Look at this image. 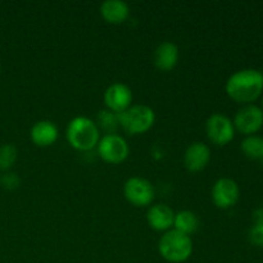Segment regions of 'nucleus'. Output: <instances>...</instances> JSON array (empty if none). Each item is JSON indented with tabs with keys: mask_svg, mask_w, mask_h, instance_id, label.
<instances>
[{
	"mask_svg": "<svg viewBox=\"0 0 263 263\" xmlns=\"http://www.w3.org/2000/svg\"><path fill=\"white\" fill-rule=\"evenodd\" d=\"M261 73H262V79H263V72H261Z\"/></svg>",
	"mask_w": 263,
	"mask_h": 263,
	"instance_id": "nucleus-24",
	"label": "nucleus"
},
{
	"mask_svg": "<svg viewBox=\"0 0 263 263\" xmlns=\"http://www.w3.org/2000/svg\"><path fill=\"white\" fill-rule=\"evenodd\" d=\"M180 51L176 44L171 41H164L159 44L153 54L154 66L163 72L172 71L179 63Z\"/></svg>",
	"mask_w": 263,
	"mask_h": 263,
	"instance_id": "nucleus-13",
	"label": "nucleus"
},
{
	"mask_svg": "<svg viewBox=\"0 0 263 263\" xmlns=\"http://www.w3.org/2000/svg\"><path fill=\"white\" fill-rule=\"evenodd\" d=\"M66 138L69 145L80 152H89L98 145L100 130L97 122L85 116L72 118L66 128Z\"/></svg>",
	"mask_w": 263,
	"mask_h": 263,
	"instance_id": "nucleus-2",
	"label": "nucleus"
},
{
	"mask_svg": "<svg viewBox=\"0 0 263 263\" xmlns=\"http://www.w3.org/2000/svg\"><path fill=\"white\" fill-rule=\"evenodd\" d=\"M98 127H102L105 134H116V130L120 127L118 123V116L110 112L109 109H103L98 113Z\"/></svg>",
	"mask_w": 263,
	"mask_h": 263,
	"instance_id": "nucleus-18",
	"label": "nucleus"
},
{
	"mask_svg": "<svg viewBox=\"0 0 263 263\" xmlns=\"http://www.w3.org/2000/svg\"><path fill=\"white\" fill-rule=\"evenodd\" d=\"M262 107H263V97H262ZM263 110V109H262Z\"/></svg>",
	"mask_w": 263,
	"mask_h": 263,
	"instance_id": "nucleus-23",
	"label": "nucleus"
},
{
	"mask_svg": "<svg viewBox=\"0 0 263 263\" xmlns=\"http://www.w3.org/2000/svg\"><path fill=\"white\" fill-rule=\"evenodd\" d=\"M212 202L220 210H229L238 203L240 189L238 182L229 177H221L212 186Z\"/></svg>",
	"mask_w": 263,
	"mask_h": 263,
	"instance_id": "nucleus-8",
	"label": "nucleus"
},
{
	"mask_svg": "<svg viewBox=\"0 0 263 263\" xmlns=\"http://www.w3.org/2000/svg\"><path fill=\"white\" fill-rule=\"evenodd\" d=\"M205 133L208 139L218 146L228 145L235 136L234 123L222 113H213L205 122Z\"/></svg>",
	"mask_w": 263,
	"mask_h": 263,
	"instance_id": "nucleus-7",
	"label": "nucleus"
},
{
	"mask_svg": "<svg viewBox=\"0 0 263 263\" xmlns=\"http://www.w3.org/2000/svg\"><path fill=\"white\" fill-rule=\"evenodd\" d=\"M158 252L167 262L182 263L193 254V240L186 234L171 229L159 239Z\"/></svg>",
	"mask_w": 263,
	"mask_h": 263,
	"instance_id": "nucleus-3",
	"label": "nucleus"
},
{
	"mask_svg": "<svg viewBox=\"0 0 263 263\" xmlns=\"http://www.w3.org/2000/svg\"><path fill=\"white\" fill-rule=\"evenodd\" d=\"M199 228V218L192 211H180L175 213L174 229L186 235H192Z\"/></svg>",
	"mask_w": 263,
	"mask_h": 263,
	"instance_id": "nucleus-16",
	"label": "nucleus"
},
{
	"mask_svg": "<svg viewBox=\"0 0 263 263\" xmlns=\"http://www.w3.org/2000/svg\"><path fill=\"white\" fill-rule=\"evenodd\" d=\"M99 10L104 21L112 25H121L130 15V8L122 0H105L100 4Z\"/></svg>",
	"mask_w": 263,
	"mask_h": 263,
	"instance_id": "nucleus-15",
	"label": "nucleus"
},
{
	"mask_svg": "<svg viewBox=\"0 0 263 263\" xmlns=\"http://www.w3.org/2000/svg\"><path fill=\"white\" fill-rule=\"evenodd\" d=\"M211 161V149L202 141L190 144L184 153V164L190 172H199L208 166Z\"/></svg>",
	"mask_w": 263,
	"mask_h": 263,
	"instance_id": "nucleus-11",
	"label": "nucleus"
},
{
	"mask_svg": "<svg viewBox=\"0 0 263 263\" xmlns=\"http://www.w3.org/2000/svg\"><path fill=\"white\" fill-rule=\"evenodd\" d=\"M104 103L107 109L116 113V115H120L133 105L131 104L133 103V91L126 84L115 82L105 89Z\"/></svg>",
	"mask_w": 263,
	"mask_h": 263,
	"instance_id": "nucleus-10",
	"label": "nucleus"
},
{
	"mask_svg": "<svg viewBox=\"0 0 263 263\" xmlns=\"http://www.w3.org/2000/svg\"><path fill=\"white\" fill-rule=\"evenodd\" d=\"M225 90L229 97L238 103H252L261 97L263 79L261 71L246 68L235 72L226 81Z\"/></svg>",
	"mask_w": 263,
	"mask_h": 263,
	"instance_id": "nucleus-1",
	"label": "nucleus"
},
{
	"mask_svg": "<svg viewBox=\"0 0 263 263\" xmlns=\"http://www.w3.org/2000/svg\"><path fill=\"white\" fill-rule=\"evenodd\" d=\"M262 162H263V157H262Z\"/></svg>",
	"mask_w": 263,
	"mask_h": 263,
	"instance_id": "nucleus-25",
	"label": "nucleus"
},
{
	"mask_svg": "<svg viewBox=\"0 0 263 263\" xmlns=\"http://www.w3.org/2000/svg\"><path fill=\"white\" fill-rule=\"evenodd\" d=\"M2 182L3 185H4L5 189L13 190V189H17V187L20 186L21 180L15 174H13V172H8V174H5L4 176H3Z\"/></svg>",
	"mask_w": 263,
	"mask_h": 263,
	"instance_id": "nucleus-21",
	"label": "nucleus"
},
{
	"mask_svg": "<svg viewBox=\"0 0 263 263\" xmlns=\"http://www.w3.org/2000/svg\"><path fill=\"white\" fill-rule=\"evenodd\" d=\"M174 220L175 211L170 205L163 204V203L151 205L146 212L148 225L156 231L166 233V231L171 230L174 228Z\"/></svg>",
	"mask_w": 263,
	"mask_h": 263,
	"instance_id": "nucleus-12",
	"label": "nucleus"
},
{
	"mask_svg": "<svg viewBox=\"0 0 263 263\" xmlns=\"http://www.w3.org/2000/svg\"><path fill=\"white\" fill-rule=\"evenodd\" d=\"M234 127L244 135H254L263 126V110L258 105L247 104L236 112L234 117Z\"/></svg>",
	"mask_w": 263,
	"mask_h": 263,
	"instance_id": "nucleus-9",
	"label": "nucleus"
},
{
	"mask_svg": "<svg viewBox=\"0 0 263 263\" xmlns=\"http://www.w3.org/2000/svg\"><path fill=\"white\" fill-rule=\"evenodd\" d=\"M58 127L51 121L46 120L37 121L36 123H33L30 131L31 141L36 146H40V148L53 145L58 140Z\"/></svg>",
	"mask_w": 263,
	"mask_h": 263,
	"instance_id": "nucleus-14",
	"label": "nucleus"
},
{
	"mask_svg": "<svg viewBox=\"0 0 263 263\" xmlns=\"http://www.w3.org/2000/svg\"><path fill=\"white\" fill-rule=\"evenodd\" d=\"M123 194L135 207H148L153 203L156 197V190L153 184L144 177H130L123 185Z\"/></svg>",
	"mask_w": 263,
	"mask_h": 263,
	"instance_id": "nucleus-6",
	"label": "nucleus"
},
{
	"mask_svg": "<svg viewBox=\"0 0 263 263\" xmlns=\"http://www.w3.org/2000/svg\"><path fill=\"white\" fill-rule=\"evenodd\" d=\"M253 220H254V223H262L263 222V208H259V210L254 211Z\"/></svg>",
	"mask_w": 263,
	"mask_h": 263,
	"instance_id": "nucleus-22",
	"label": "nucleus"
},
{
	"mask_svg": "<svg viewBox=\"0 0 263 263\" xmlns=\"http://www.w3.org/2000/svg\"><path fill=\"white\" fill-rule=\"evenodd\" d=\"M98 154L109 164H120L127 159L130 146L123 136L118 134H105L100 138L97 145Z\"/></svg>",
	"mask_w": 263,
	"mask_h": 263,
	"instance_id": "nucleus-5",
	"label": "nucleus"
},
{
	"mask_svg": "<svg viewBox=\"0 0 263 263\" xmlns=\"http://www.w3.org/2000/svg\"><path fill=\"white\" fill-rule=\"evenodd\" d=\"M249 240L257 247H263V222L254 223L249 230Z\"/></svg>",
	"mask_w": 263,
	"mask_h": 263,
	"instance_id": "nucleus-20",
	"label": "nucleus"
},
{
	"mask_svg": "<svg viewBox=\"0 0 263 263\" xmlns=\"http://www.w3.org/2000/svg\"><path fill=\"white\" fill-rule=\"evenodd\" d=\"M18 157L17 148L13 144H3L0 146V170L7 171L15 163Z\"/></svg>",
	"mask_w": 263,
	"mask_h": 263,
	"instance_id": "nucleus-19",
	"label": "nucleus"
},
{
	"mask_svg": "<svg viewBox=\"0 0 263 263\" xmlns=\"http://www.w3.org/2000/svg\"><path fill=\"white\" fill-rule=\"evenodd\" d=\"M117 116L120 127L130 135L146 133L156 122V113L145 104H133Z\"/></svg>",
	"mask_w": 263,
	"mask_h": 263,
	"instance_id": "nucleus-4",
	"label": "nucleus"
},
{
	"mask_svg": "<svg viewBox=\"0 0 263 263\" xmlns=\"http://www.w3.org/2000/svg\"><path fill=\"white\" fill-rule=\"evenodd\" d=\"M241 152L248 158L262 159L263 157V138L257 135H249L241 141Z\"/></svg>",
	"mask_w": 263,
	"mask_h": 263,
	"instance_id": "nucleus-17",
	"label": "nucleus"
}]
</instances>
